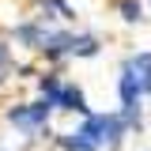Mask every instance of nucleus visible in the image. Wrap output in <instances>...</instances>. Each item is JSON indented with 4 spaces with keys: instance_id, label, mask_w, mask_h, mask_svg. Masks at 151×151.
I'll use <instances>...</instances> for the list:
<instances>
[{
    "instance_id": "f257e3e1",
    "label": "nucleus",
    "mask_w": 151,
    "mask_h": 151,
    "mask_svg": "<svg viewBox=\"0 0 151 151\" xmlns=\"http://www.w3.org/2000/svg\"><path fill=\"white\" fill-rule=\"evenodd\" d=\"M129 132V121L121 113H87L79 132H64L60 147L68 151H102V147H117L121 136Z\"/></svg>"
},
{
    "instance_id": "f03ea898",
    "label": "nucleus",
    "mask_w": 151,
    "mask_h": 151,
    "mask_svg": "<svg viewBox=\"0 0 151 151\" xmlns=\"http://www.w3.org/2000/svg\"><path fill=\"white\" fill-rule=\"evenodd\" d=\"M49 110H53V102H30V106H15V110L8 113V121L19 125L23 132H42L45 129V121H49Z\"/></svg>"
},
{
    "instance_id": "7ed1b4c3",
    "label": "nucleus",
    "mask_w": 151,
    "mask_h": 151,
    "mask_svg": "<svg viewBox=\"0 0 151 151\" xmlns=\"http://www.w3.org/2000/svg\"><path fill=\"white\" fill-rule=\"evenodd\" d=\"M53 110H76V113H87V98H83V91H79V87L60 83V94H57Z\"/></svg>"
},
{
    "instance_id": "20e7f679",
    "label": "nucleus",
    "mask_w": 151,
    "mask_h": 151,
    "mask_svg": "<svg viewBox=\"0 0 151 151\" xmlns=\"http://www.w3.org/2000/svg\"><path fill=\"white\" fill-rule=\"evenodd\" d=\"M125 68L136 76L140 91H144V94H151V53H136L132 60H125Z\"/></svg>"
},
{
    "instance_id": "39448f33",
    "label": "nucleus",
    "mask_w": 151,
    "mask_h": 151,
    "mask_svg": "<svg viewBox=\"0 0 151 151\" xmlns=\"http://www.w3.org/2000/svg\"><path fill=\"white\" fill-rule=\"evenodd\" d=\"M72 57H94L98 53V42H94L91 34H72V49H68Z\"/></svg>"
},
{
    "instance_id": "423d86ee",
    "label": "nucleus",
    "mask_w": 151,
    "mask_h": 151,
    "mask_svg": "<svg viewBox=\"0 0 151 151\" xmlns=\"http://www.w3.org/2000/svg\"><path fill=\"white\" fill-rule=\"evenodd\" d=\"M121 19H129V23H140V19H144V8H140V0H121Z\"/></svg>"
},
{
    "instance_id": "0eeeda50",
    "label": "nucleus",
    "mask_w": 151,
    "mask_h": 151,
    "mask_svg": "<svg viewBox=\"0 0 151 151\" xmlns=\"http://www.w3.org/2000/svg\"><path fill=\"white\" fill-rule=\"evenodd\" d=\"M42 94H45V102H57V94H60V79L57 76H42Z\"/></svg>"
},
{
    "instance_id": "6e6552de",
    "label": "nucleus",
    "mask_w": 151,
    "mask_h": 151,
    "mask_svg": "<svg viewBox=\"0 0 151 151\" xmlns=\"http://www.w3.org/2000/svg\"><path fill=\"white\" fill-rule=\"evenodd\" d=\"M0 60H8V49H4V45H0Z\"/></svg>"
}]
</instances>
